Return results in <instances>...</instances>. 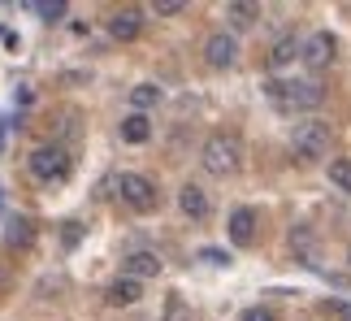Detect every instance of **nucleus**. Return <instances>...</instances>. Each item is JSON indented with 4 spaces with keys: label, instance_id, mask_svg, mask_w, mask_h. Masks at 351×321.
<instances>
[{
    "label": "nucleus",
    "instance_id": "obj_16",
    "mask_svg": "<svg viewBox=\"0 0 351 321\" xmlns=\"http://www.w3.org/2000/svg\"><path fill=\"white\" fill-rule=\"evenodd\" d=\"M5 235H9L13 248H31V243H35V222H31V217H13Z\"/></svg>",
    "mask_w": 351,
    "mask_h": 321
},
{
    "label": "nucleus",
    "instance_id": "obj_1",
    "mask_svg": "<svg viewBox=\"0 0 351 321\" xmlns=\"http://www.w3.org/2000/svg\"><path fill=\"white\" fill-rule=\"evenodd\" d=\"M265 96L278 113H313L326 100V87L313 83V78H269Z\"/></svg>",
    "mask_w": 351,
    "mask_h": 321
},
{
    "label": "nucleus",
    "instance_id": "obj_25",
    "mask_svg": "<svg viewBox=\"0 0 351 321\" xmlns=\"http://www.w3.org/2000/svg\"><path fill=\"white\" fill-rule=\"evenodd\" d=\"M347 261H351V252H347Z\"/></svg>",
    "mask_w": 351,
    "mask_h": 321
},
{
    "label": "nucleus",
    "instance_id": "obj_4",
    "mask_svg": "<svg viewBox=\"0 0 351 321\" xmlns=\"http://www.w3.org/2000/svg\"><path fill=\"white\" fill-rule=\"evenodd\" d=\"M26 165H31V174H35L39 182L70 178V152H65L61 143H44V148H35L31 156H26Z\"/></svg>",
    "mask_w": 351,
    "mask_h": 321
},
{
    "label": "nucleus",
    "instance_id": "obj_7",
    "mask_svg": "<svg viewBox=\"0 0 351 321\" xmlns=\"http://www.w3.org/2000/svg\"><path fill=\"white\" fill-rule=\"evenodd\" d=\"M204 61H208V70H230V65L239 61V44H234V35L213 31V35L204 39Z\"/></svg>",
    "mask_w": 351,
    "mask_h": 321
},
{
    "label": "nucleus",
    "instance_id": "obj_9",
    "mask_svg": "<svg viewBox=\"0 0 351 321\" xmlns=\"http://www.w3.org/2000/svg\"><path fill=\"white\" fill-rule=\"evenodd\" d=\"M178 209L186 213V217H195V222H204L208 213H213V200H208V191L204 187H195V182H186L182 191H178Z\"/></svg>",
    "mask_w": 351,
    "mask_h": 321
},
{
    "label": "nucleus",
    "instance_id": "obj_20",
    "mask_svg": "<svg viewBox=\"0 0 351 321\" xmlns=\"http://www.w3.org/2000/svg\"><path fill=\"white\" fill-rule=\"evenodd\" d=\"M39 18H48V22H57V18H65V0H35L31 5Z\"/></svg>",
    "mask_w": 351,
    "mask_h": 321
},
{
    "label": "nucleus",
    "instance_id": "obj_24",
    "mask_svg": "<svg viewBox=\"0 0 351 321\" xmlns=\"http://www.w3.org/2000/svg\"><path fill=\"white\" fill-rule=\"evenodd\" d=\"M169 321H186V313H182V300H178V296H169Z\"/></svg>",
    "mask_w": 351,
    "mask_h": 321
},
{
    "label": "nucleus",
    "instance_id": "obj_10",
    "mask_svg": "<svg viewBox=\"0 0 351 321\" xmlns=\"http://www.w3.org/2000/svg\"><path fill=\"white\" fill-rule=\"evenodd\" d=\"M160 274V257L156 252H130V257H121V278H156Z\"/></svg>",
    "mask_w": 351,
    "mask_h": 321
},
{
    "label": "nucleus",
    "instance_id": "obj_19",
    "mask_svg": "<svg viewBox=\"0 0 351 321\" xmlns=\"http://www.w3.org/2000/svg\"><path fill=\"white\" fill-rule=\"evenodd\" d=\"M130 100H134V109H152V104H160V87L156 83H139L130 91Z\"/></svg>",
    "mask_w": 351,
    "mask_h": 321
},
{
    "label": "nucleus",
    "instance_id": "obj_2",
    "mask_svg": "<svg viewBox=\"0 0 351 321\" xmlns=\"http://www.w3.org/2000/svg\"><path fill=\"white\" fill-rule=\"evenodd\" d=\"M199 165H204L213 178H230V174H239V165H243V139L226 135V130L208 135L204 148H199Z\"/></svg>",
    "mask_w": 351,
    "mask_h": 321
},
{
    "label": "nucleus",
    "instance_id": "obj_15",
    "mask_svg": "<svg viewBox=\"0 0 351 321\" xmlns=\"http://www.w3.org/2000/svg\"><path fill=\"white\" fill-rule=\"evenodd\" d=\"M121 139L126 143H147L152 139V122H147L143 113H130L126 122H121Z\"/></svg>",
    "mask_w": 351,
    "mask_h": 321
},
{
    "label": "nucleus",
    "instance_id": "obj_14",
    "mask_svg": "<svg viewBox=\"0 0 351 321\" xmlns=\"http://www.w3.org/2000/svg\"><path fill=\"white\" fill-rule=\"evenodd\" d=\"M226 18H230L234 31H247V26L261 18V5H252V0H234V5H226Z\"/></svg>",
    "mask_w": 351,
    "mask_h": 321
},
{
    "label": "nucleus",
    "instance_id": "obj_18",
    "mask_svg": "<svg viewBox=\"0 0 351 321\" xmlns=\"http://www.w3.org/2000/svg\"><path fill=\"white\" fill-rule=\"evenodd\" d=\"M330 182L339 187V191H347V195H351V160H347V156L330 160Z\"/></svg>",
    "mask_w": 351,
    "mask_h": 321
},
{
    "label": "nucleus",
    "instance_id": "obj_11",
    "mask_svg": "<svg viewBox=\"0 0 351 321\" xmlns=\"http://www.w3.org/2000/svg\"><path fill=\"white\" fill-rule=\"evenodd\" d=\"M139 26H143V13L139 9H117L113 18H109V35L121 39V44H130V39L139 35Z\"/></svg>",
    "mask_w": 351,
    "mask_h": 321
},
{
    "label": "nucleus",
    "instance_id": "obj_21",
    "mask_svg": "<svg viewBox=\"0 0 351 321\" xmlns=\"http://www.w3.org/2000/svg\"><path fill=\"white\" fill-rule=\"evenodd\" d=\"M152 13L156 18H178V13H186V0H156Z\"/></svg>",
    "mask_w": 351,
    "mask_h": 321
},
{
    "label": "nucleus",
    "instance_id": "obj_13",
    "mask_svg": "<svg viewBox=\"0 0 351 321\" xmlns=\"http://www.w3.org/2000/svg\"><path fill=\"white\" fill-rule=\"evenodd\" d=\"M143 296V287L134 283V278H117V283H109V291H104V300L113 304V309H126V304H134Z\"/></svg>",
    "mask_w": 351,
    "mask_h": 321
},
{
    "label": "nucleus",
    "instance_id": "obj_12",
    "mask_svg": "<svg viewBox=\"0 0 351 321\" xmlns=\"http://www.w3.org/2000/svg\"><path fill=\"white\" fill-rule=\"evenodd\" d=\"M291 61H304V44L295 35H282L274 48H269V70H287Z\"/></svg>",
    "mask_w": 351,
    "mask_h": 321
},
{
    "label": "nucleus",
    "instance_id": "obj_3",
    "mask_svg": "<svg viewBox=\"0 0 351 321\" xmlns=\"http://www.w3.org/2000/svg\"><path fill=\"white\" fill-rule=\"evenodd\" d=\"M334 148V130L326 122H300L291 135V152L300 165H317V160H326Z\"/></svg>",
    "mask_w": 351,
    "mask_h": 321
},
{
    "label": "nucleus",
    "instance_id": "obj_17",
    "mask_svg": "<svg viewBox=\"0 0 351 321\" xmlns=\"http://www.w3.org/2000/svg\"><path fill=\"white\" fill-rule=\"evenodd\" d=\"M291 248H295V257H304L308 265H317V239H313V230H291Z\"/></svg>",
    "mask_w": 351,
    "mask_h": 321
},
{
    "label": "nucleus",
    "instance_id": "obj_5",
    "mask_svg": "<svg viewBox=\"0 0 351 321\" xmlns=\"http://www.w3.org/2000/svg\"><path fill=\"white\" fill-rule=\"evenodd\" d=\"M117 195L126 200L134 213H152L160 204V191L152 178H143V174H117Z\"/></svg>",
    "mask_w": 351,
    "mask_h": 321
},
{
    "label": "nucleus",
    "instance_id": "obj_8",
    "mask_svg": "<svg viewBox=\"0 0 351 321\" xmlns=\"http://www.w3.org/2000/svg\"><path fill=\"white\" fill-rule=\"evenodd\" d=\"M256 226H261L256 209L239 204V209L230 213V222H226V230H230V243H234V248H252V243H256Z\"/></svg>",
    "mask_w": 351,
    "mask_h": 321
},
{
    "label": "nucleus",
    "instance_id": "obj_6",
    "mask_svg": "<svg viewBox=\"0 0 351 321\" xmlns=\"http://www.w3.org/2000/svg\"><path fill=\"white\" fill-rule=\"evenodd\" d=\"M334 52H339V39H334L330 31H313L304 39V65L308 70H326V65H334Z\"/></svg>",
    "mask_w": 351,
    "mask_h": 321
},
{
    "label": "nucleus",
    "instance_id": "obj_23",
    "mask_svg": "<svg viewBox=\"0 0 351 321\" xmlns=\"http://www.w3.org/2000/svg\"><path fill=\"white\" fill-rule=\"evenodd\" d=\"M239 321H278V317L269 313V309H247V313H243Z\"/></svg>",
    "mask_w": 351,
    "mask_h": 321
},
{
    "label": "nucleus",
    "instance_id": "obj_22",
    "mask_svg": "<svg viewBox=\"0 0 351 321\" xmlns=\"http://www.w3.org/2000/svg\"><path fill=\"white\" fill-rule=\"evenodd\" d=\"M199 261H208V265H230V257H226V252H217V248H204V252H199Z\"/></svg>",
    "mask_w": 351,
    "mask_h": 321
}]
</instances>
